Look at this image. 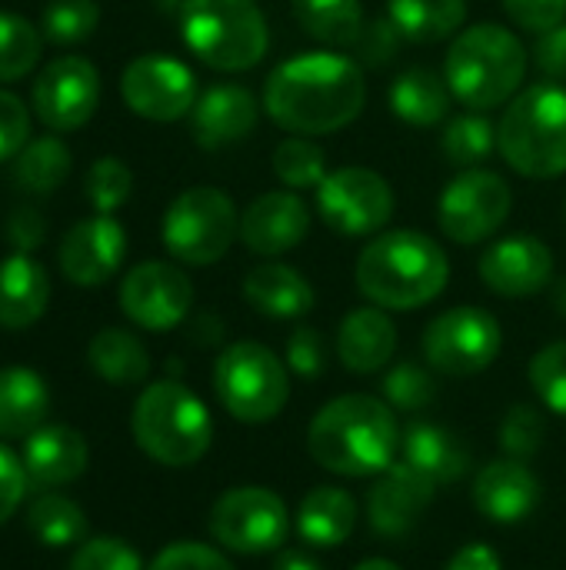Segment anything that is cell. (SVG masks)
<instances>
[{
	"label": "cell",
	"mask_w": 566,
	"mask_h": 570,
	"mask_svg": "<svg viewBox=\"0 0 566 570\" xmlns=\"http://www.w3.org/2000/svg\"><path fill=\"white\" fill-rule=\"evenodd\" d=\"M33 114L53 134L80 130L100 107V70L87 57H57L33 80Z\"/></svg>",
	"instance_id": "cell-16"
},
{
	"label": "cell",
	"mask_w": 566,
	"mask_h": 570,
	"mask_svg": "<svg viewBox=\"0 0 566 570\" xmlns=\"http://www.w3.org/2000/svg\"><path fill=\"white\" fill-rule=\"evenodd\" d=\"M67 570H143V561L120 538H90L77 544Z\"/></svg>",
	"instance_id": "cell-44"
},
{
	"label": "cell",
	"mask_w": 566,
	"mask_h": 570,
	"mask_svg": "<svg viewBox=\"0 0 566 570\" xmlns=\"http://www.w3.org/2000/svg\"><path fill=\"white\" fill-rule=\"evenodd\" d=\"M540 504V481L517 458L490 461L474 481V508L494 524H520Z\"/></svg>",
	"instance_id": "cell-22"
},
{
	"label": "cell",
	"mask_w": 566,
	"mask_h": 570,
	"mask_svg": "<svg viewBox=\"0 0 566 570\" xmlns=\"http://www.w3.org/2000/svg\"><path fill=\"white\" fill-rule=\"evenodd\" d=\"M447 570H504V564L490 544H467L450 558Z\"/></svg>",
	"instance_id": "cell-53"
},
{
	"label": "cell",
	"mask_w": 566,
	"mask_h": 570,
	"mask_svg": "<svg viewBox=\"0 0 566 570\" xmlns=\"http://www.w3.org/2000/svg\"><path fill=\"white\" fill-rule=\"evenodd\" d=\"M530 67V50L504 23H474L464 27L444 60V77L454 94L470 110H494L517 97Z\"/></svg>",
	"instance_id": "cell-4"
},
{
	"label": "cell",
	"mask_w": 566,
	"mask_h": 570,
	"mask_svg": "<svg viewBox=\"0 0 566 570\" xmlns=\"http://www.w3.org/2000/svg\"><path fill=\"white\" fill-rule=\"evenodd\" d=\"M260 110H264V104L240 83L207 87L190 110V127H193L197 147L224 150L230 144L247 140L260 124Z\"/></svg>",
	"instance_id": "cell-20"
},
{
	"label": "cell",
	"mask_w": 566,
	"mask_h": 570,
	"mask_svg": "<svg viewBox=\"0 0 566 570\" xmlns=\"http://www.w3.org/2000/svg\"><path fill=\"white\" fill-rule=\"evenodd\" d=\"M387 20L410 43H440L464 30L467 0H387Z\"/></svg>",
	"instance_id": "cell-32"
},
{
	"label": "cell",
	"mask_w": 566,
	"mask_h": 570,
	"mask_svg": "<svg viewBox=\"0 0 566 570\" xmlns=\"http://www.w3.org/2000/svg\"><path fill=\"white\" fill-rule=\"evenodd\" d=\"M357 291L384 311H417L450 281L447 250L420 230H380L357 257Z\"/></svg>",
	"instance_id": "cell-3"
},
{
	"label": "cell",
	"mask_w": 566,
	"mask_h": 570,
	"mask_svg": "<svg viewBox=\"0 0 566 570\" xmlns=\"http://www.w3.org/2000/svg\"><path fill=\"white\" fill-rule=\"evenodd\" d=\"M147 570H234V564L210 544L200 541H173L167 544Z\"/></svg>",
	"instance_id": "cell-46"
},
{
	"label": "cell",
	"mask_w": 566,
	"mask_h": 570,
	"mask_svg": "<svg viewBox=\"0 0 566 570\" xmlns=\"http://www.w3.org/2000/svg\"><path fill=\"white\" fill-rule=\"evenodd\" d=\"M130 431L137 448L163 468H190L214 444L207 404L180 381H153L140 391Z\"/></svg>",
	"instance_id": "cell-6"
},
{
	"label": "cell",
	"mask_w": 566,
	"mask_h": 570,
	"mask_svg": "<svg viewBox=\"0 0 566 570\" xmlns=\"http://www.w3.org/2000/svg\"><path fill=\"white\" fill-rule=\"evenodd\" d=\"M27 484L30 481H27L23 461L7 444H0V524H7L17 514V508L27 494Z\"/></svg>",
	"instance_id": "cell-49"
},
{
	"label": "cell",
	"mask_w": 566,
	"mask_h": 570,
	"mask_svg": "<svg viewBox=\"0 0 566 570\" xmlns=\"http://www.w3.org/2000/svg\"><path fill=\"white\" fill-rule=\"evenodd\" d=\"M274 174L287 190H317L324 184V177L330 174L327 167V150L314 140V137H284L274 147Z\"/></svg>",
	"instance_id": "cell-37"
},
{
	"label": "cell",
	"mask_w": 566,
	"mask_h": 570,
	"mask_svg": "<svg viewBox=\"0 0 566 570\" xmlns=\"http://www.w3.org/2000/svg\"><path fill=\"white\" fill-rule=\"evenodd\" d=\"M454 104V94L447 87V77L434 67H410L394 77L387 90V107L397 120L410 127H437L447 120Z\"/></svg>",
	"instance_id": "cell-29"
},
{
	"label": "cell",
	"mask_w": 566,
	"mask_h": 570,
	"mask_svg": "<svg viewBox=\"0 0 566 570\" xmlns=\"http://www.w3.org/2000/svg\"><path fill=\"white\" fill-rule=\"evenodd\" d=\"M420 351L437 374L474 377V374H484L500 357L504 331L490 311L464 304V307H450L437 314L427 324L420 337Z\"/></svg>",
	"instance_id": "cell-11"
},
{
	"label": "cell",
	"mask_w": 566,
	"mask_h": 570,
	"mask_svg": "<svg viewBox=\"0 0 566 570\" xmlns=\"http://www.w3.org/2000/svg\"><path fill=\"white\" fill-rule=\"evenodd\" d=\"M500 3L507 17L530 33H544L566 20V0H500Z\"/></svg>",
	"instance_id": "cell-48"
},
{
	"label": "cell",
	"mask_w": 566,
	"mask_h": 570,
	"mask_svg": "<svg viewBox=\"0 0 566 570\" xmlns=\"http://www.w3.org/2000/svg\"><path fill=\"white\" fill-rule=\"evenodd\" d=\"M83 194L97 214H113L120 210L130 194H133V170L120 157H97L87 167Z\"/></svg>",
	"instance_id": "cell-40"
},
{
	"label": "cell",
	"mask_w": 566,
	"mask_h": 570,
	"mask_svg": "<svg viewBox=\"0 0 566 570\" xmlns=\"http://www.w3.org/2000/svg\"><path fill=\"white\" fill-rule=\"evenodd\" d=\"M214 394L244 424L274 421L290 401V367L260 341H237L214 361Z\"/></svg>",
	"instance_id": "cell-8"
},
{
	"label": "cell",
	"mask_w": 566,
	"mask_h": 570,
	"mask_svg": "<svg viewBox=\"0 0 566 570\" xmlns=\"http://www.w3.org/2000/svg\"><path fill=\"white\" fill-rule=\"evenodd\" d=\"M73 167L70 147L57 137H37L27 140V147L13 157V184L27 194H53Z\"/></svg>",
	"instance_id": "cell-34"
},
{
	"label": "cell",
	"mask_w": 566,
	"mask_h": 570,
	"mask_svg": "<svg viewBox=\"0 0 566 570\" xmlns=\"http://www.w3.org/2000/svg\"><path fill=\"white\" fill-rule=\"evenodd\" d=\"M123 104L153 124L190 117L197 104V73L170 53H140L120 73Z\"/></svg>",
	"instance_id": "cell-14"
},
{
	"label": "cell",
	"mask_w": 566,
	"mask_h": 570,
	"mask_svg": "<svg viewBox=\"0 0 566 570\" xmlns=\"http://www.w3.org/2000/svg\"><path fill=\"white\" fill-rule=\"evenodd\" d=\"M97 23H100L97 0H50L40 10V33L60 47L87 40L97 30Z\"/></svg>",
	"instance_id": "cell-39"
},
{
	"label": "cell",
	"mask_w": 566,
	"mask_h": 570,
	"mask_svg": "<svg viewBox=\"0 0 566 570\" xmlns=\"http://www.w3.org/2000/svg\"><path fill=\"white\" fill-rule=\"evenodd\" d=\"M310 234V207L297 190H267L240 214V244L257 257H280Z\"/></svg>",
	"instance_id": "cell-19"
},
{
	"label": "cell",
	"mask_w": 566,
	"mask_h": 570,
	"mask_svg": "<svg viewBox=\"0 0 566 570\" xmlns=\"http://www.w3.org/2000/svg\"><path fill=\"white\" fill-rule=\"evenodd\" d=\"M210 534L234 554H274L290 538V511L270 488H230L210 508Z\"/></svg>",
	"instance_id": "cell-12"
},
{
	"label": "cell",
	"mask_w": 566,
	"mask_h": 570,
	"mask_svg": "<svg viewBox=\"0 0 566 570\" xmlns=\"http://www.w3.org/2000/svg\"><path fill=\"white\" fill-rule=\"evenodd\" d=\"M127 257V230L113 214H93L77 220L57 250L60 274L77 287L107 284Z\"/></svg>",
	"instance_id": "cell-18"
},
{
	"label": "cell",
	"mask_w": 566,
	"mask_h": 570,
	"mask_svg": "<svg viewBox=\"0 0 566 570\" xmlns=\"http://www.w3.org/2000/svg\"><path fill=\"white\" fill-rule=\"evenodd\" d=\"M400 461L407 468H414L420 478H427L434 488L464 478L470 468V454H467L464 441L457 434H450L447 428L427 424V421H417L404 431Z\"/></svg>",
	"instance_id": "cell-27"
},
{
	"label": "cell",
	"mask_w": 566,
	"mask_h": 570,
	"mask_svg": "<svg viewBox=\"0 0 566 570\" xmlns=\"http://www.w3.org/2000/svg\"><path fill=\"white\" fill-rule=\"evenodd\" d=\"M87 364L90 371L113 384V387H133L143 384L150 374V354L143 341L123 327H103L87 344Z\"/></svg>",
	"instance_id": "cell-31"
},
{
	"label": "cell",
	"mask_w": 566,
	"mask_h": 570,
	"mask_svg": "<svg viewBox=\"0 0 566 570\" xmlns=\"http://www.w3.org/2000/svg\"><path fill=\"white\" fill-rule=\"evenodd\" d=\"M300 30L327 47H350L364 33L360 0H290Z\"/></svg>",
	"instance_id": "cell-33"
},
{
	"label": "cell",
	"mask_w": 566,
	"mask_h": 570,
	"mask_svg": "<svg viewBox=\"0 0 566 570\" xmlns=\"http://www.w3.org/2000/svg\"><path fill=\"white\" fill-rule=\"evenodd\" d=\"M117 301L127 321L143 331L163 334L187 321L193 307V284L177 264L143 261L127 271Z\"/></svg>",
	"instance_id": "cell-15"
},
{
	"label": "cell",
	"mask_w": 566,
	"mask_h": 570,
	"mask_svg": "<svg viewBox=\"0 0 566 570\" xmlns=\"http://www.w3.org/2000/svg\"><path fill=\"white\" fill-rule=\"evenodd\" d=\"M50 304V277L30 254H7L0 261V327L23 331L43 317Z\"/></svg>",
	"instance_id": "cell-26"
},
{
	"label": "cell",
	"mask_w": 566,
	"mask_h": 570,
	"mask_svg": "<svg viewBox=\"0 0 566 570\" xmlns=\"http://www.w3.org/2000/svg\"><path fill=\"white\" fill-rule=\"evenodd\" d=\"M397 324L384 307H357L337 327V357L350 374H377L397 354Z\"/></svg>",
	"instance_id": "cell-24"
},
{
	"label": "cell",
	"mask_w": 566,
	"mask_h": 570,
	"mask_svg": "<svg viewBox=\"0 0 566 570\" xmlns=\"http://www.w3.org/2000/svg\"><path fill=\"white\" fill-rule=\"evenodd\" d=\"M527 377L544 407L566 417V341H554L544 351H537L530 357Z\"/></svg>",
	"instance_id": "cell-41"
},
{
	"label": "cell",
	"mask_w": 566,
	"mask_h": 570,
	"mask_svg": "<svg viewBox=\"0 0 566 570\" xmlns=\"http://www.w3.org/2000/svg\"><path fill=\"white\" fill-rule=\"evenodd\" d=\"M30 140V110L27 104L10 94L0 90V164L13 160Z\"/></svg>",
	"instance_id": "cell-47"
},
{
	"label": "cell",
	"mask_w": 566,
	"mask_h": 570,
	"mask_svg": "<svg viewBox=\"0 0 566 570\" xmlns=\"http://www.w3.org/2000/svg\"><path fill=\"white\" fill-rule=\"evenodd\" d=\"M564 217H566V204H564Z\"/></svg>",
	"instance_id": "cell-57"
},
{
	"label": "cell",
	"mask_w": 566,
	"mask_h": 570,
	"mask_svg": "<svg viewBox=\"0 0 566 570\" xmlns=\"http://www.w3.org/2000/svg\"><path fill=\"white\" fill-rule=\"evenodd\" d=\"M167 254L187 267H210L240 240V210L220 187L200 184L177 194L160 220Z\"/></svg>",
	"instance_id": "cell-9"
},
{
	"label": "cell",
	"mask_w": 566,
	"mask_h": 570,
	"mask_svg": "<svg viewBox=\"0 0 566 570\" xmlns=\"http://www.w3.org/2000/svg\"><path fill=\"white\" fill-rule=\"evenodd\" d=\"M20 461H23L30 488L53 491V488H63V484L77 481L87 471L90 448H87V438L77 428L43 424L30 438H23Z\"/></svg>",
	"instance_id": "cell-23"
},
{
	"label": "cell",
	"mask_w": 566,
	"mask_h": 570,
	"mask_svg": "<svg viewBox=\"0 0 566 570\" xmlns=\"http://www.w3.org/2000/svg\"><path fill=\"white\" fill-rule=\"evenodd\" d=\"M530 57L537 63V70L547 77V80H564L566 77V20L537 33L534 47H530Z\"/></svg>",
	"instance_id": "cell-50"
},
{
	"label": "cell",
	"mask_w": 566,
	"mask_h": 570,
	"mask_svg": "<svg viewBox=\"0 0 566 570\" xmlns=\"http://www.w3.org/2000/svg\"><path fill=\"white\" fill-rule=\"evenodd\" d=\"M384 397L394 411H407V414H420L434 404L437 397V384L430 377V371H424L420 364H397L390 367V374L384 377Z\"/></svg>",
	"instance_id": "cell-42"
},
{
	"label": "cell",
	"mask_w": 566,
	"mask_h": 570,
	"mask_svg": "<svg viewBox=\"0 0 566 570\" xmlns=\"http://www.w3.org/2000/svg\"><path fill=\"white\" fill-rule=\"evenodd\" d=\"M50 411V391L47 381L33 367H0V438L3 441H23L37 428H43V417Z\"/></svg>",
	"instance_id": "cell-28"
},
{
	"label": "cell",
	"mask_w": 566,
	"mask_h": 570,
	"mask_svg": "<svg viewBox=\"0 0 566 570\" xmlns=\"http://www.w3.org/2000/svg\"><path fill=\"white\" fill-rule=\"evenodd\" d=\"M310 458L337 478L384 474L400 454V424L387 401L344 394L317 411L307 431Z\"/></svg>",
	"instance_id": "cell-2"
},
{
	"label": "cell",
	"mask_w": 566,
	"mask_h": 570,
	"mask_svg": "<svg viewBox=\"0 0 566 570\" xmlns=\"http://www.w3.org/2000/svg\"><path fill=\"white\" fill-rule=\"evenodd\" d=\"M514 210V190L507 177L487 167L460 170L437 197V224L447 240L474 247L490 240Z\"/></svg>",
	"instance_id": "cell-10"
},
{
	"label": "cell",
	"mask_w": 566,
	"mask_h": 570,
	"mask_svg": "<svg viewBox=\"0 0 566 570\" xmlns=\"http://www.w3.org/2000/svg\"><path fill=\"white\" fill-rule=\"evenodd\" d=\"M477 274L497 297L527 301L554 284V250L534 234H507L484 247Z\"/></svg>",
	"instance_id": "cell-17"
},
{
	"label": "cell",
	"mask_w": 566,
	"mask_h": 570,
	"mask_svg": "<svg viewBox=\"0 0 566 570\" xmlns=\"http://www.w3.org/2000/svg\"><path fill=\"white\" fill-rule=\"evenodd\" d=\"M440 150L460 170L484 167V160L497 150V124L484 110H467L447 120L440 134Z\"/></svg>",
	"instance_id": "cell-36"
},
{
	"label": "cell",
	"mask_w": 566,
	"mask_h": 570,
	"mask_svg": "<svg viewBox=\"0 0 566 570\" xmlns=\"http://www.w3.org/2000/svg\"><path fill=\"white\" fill-rule=\"evenodd\" d=\"M354 570H404L400 564L387 561V558H370V561H360Z\"/></svg>",
	"instance_id": "cell-56"
},
{
	"label": "cell",
	"mask_w": 566,
	"mask_h": 570,
	"mask_svg": "<svg viewBox=\"0 0 566 570\" xmlns=\"http://www.w3.org/2000/svg\"><path fill=\"white\" fill-rule=\"evenodd\" d=\"M544 434H547V421L534 404H517L500 421V448L507 458L517 461H530L544 448Z\"/></svg>",
	"instance_id": "cell-43"
},
{
	"label": "cell",
	"mask_w": 566,
	"mask_h": 570,
	"mask_svg": "<svg viewBox=\"0 0 566 570\" xmlns=\"http://www.w3.org/2000/svg\"><path fill=\"white\" fill-rule=\"evenodd\" d=\"M43 33L27 17L0 10V83L27 77L40 60Z\"/></svg>",
	"instance_id": "cell-38"
},
{
	"label": "cell",
	"mask_w": 566,
	"mask_h": 570,
	"mask_svg": "<svg viewBox=\"0 0 566 570\" xmlns=\"http://www.w3.org/2000/svg\"><path fill=\"white\" fill-rule=\"evenodd\" d=\"M187 50L220 73L257 67L270 47V27L254 0H180Z\"/></svg>",
	"instance_id": "cell-7"
},
{
	"label": "cell",
	"mask_w": 566,
	"mask_h": 570,
	"mask_svg": "<svg viewBox=\"0 0 566 570\" xmlns=\"http://www.w3.org/2000/svg\"><path fill=\"white\" fill-rule=\"evenodd\" d=\"M400 43H404V37L397 33V27L387 17H380V20H374V23L364 27L360 40H357V50H360V57L367 63L380 67V63L394 60V53H397Z\"/></svg>",
	"instance_id": "cell-52"
},
{
	"label": "cell",
	"mask_w": 566,
	"mask_h": 570,
	"mask_svg": "<svg viewBox=\"0 0 566 570\" xmlns=\"http://www.w3.org/2000/svg\"><path fill=\"white\" fill-rule=\"evenodd\" d=\"M27 528L30 534L47 548H73L87 541V514L77 501L40 491L27 508Z\"/></svg>",
	"instance_id": "cell-35"
},
{
	"label": "cell",
	"mask_w": 566,
	"mask_h": 570,
	"mask_svg": "<svg viewBox=\"0 0 566 570\" xmlns=\"http://www.w3.org/2000/svg\"><path fill=\"white\" fill-rule=\"evenodd\" d=\"M320 220L340 237H377L397 207L394 187L370 167H337L314 190Z\"/></svg>",
	"instance_id": "cell-13"
},
{
	"label": "cell",
	"mask_w": 566,
	"mask_h": 570,
	"mask_svg": "<svg viewBox=\"0 0 566 570\" xmlns=\"http://www.w3.org/2000/svg\"><path fill=\"white\" fill-rule=\"evenodd\" d=\"M434 501V484L420 478L404 461H394L384 474H377V484L367 494V521L370 531L380 538H404L410 534L424 511Z\"/></svg>",
	"instance_id": "cell-21"
},
{
	"label": "cell",
	"mask_w": 566,
	"mask_h": 570,
	"mask_svg": "<svg viewBox=\"0 0 566 570\" xmlns=\"http://www.w3.org/2000/svg\"><path fill=\"white\" fill-rule=\"evenodd\" d=\"M497 150L510 170L530 180L566 174V87L540 80L520 90L497 124Z\"/></svg>",
	"instance_id": "cell-5"
},
{
	"label": "cell",
	"mask_w": 566,
	"mask_h": 570,
	"mask_svg": "<svg viewBox=\"0 0 566 570\" xmlns=\"http://www.w3.org/2000/svg\"><path fill=\"white\" fill-rule=\"evenodd\" d=\"M287 367L290 374L304 377V381H317L327 374V341L320 331L314 327H297L287 337Z\"/></svg>",
	"instance_id": "cell-45"
},
{
	"label": "cell",
	"mask_w": 566,
	"mask_h": 570,
	"mask_svg": "<svg viewBox=\"0 0 566 570\" xmlns=\"http://www.w3.org/2000/svg\"><path fill=\"white\" fill-rule=\"evenodd\" d=\"M550 301H554V311H557V314H564V317H566V277H564V281H557V284H554V294H550Z\"/></svg>",
	"instance_id": "cell-55"
},
{
	"label": "cell",
	"mask_w": 566,
	"mask_h": 570,
	"mask_svg": "<svg viewBox=\"0 0 566 570\" xmlns=\"http://www.w3.org/2000/svg\"><path fill=\"white\" fill-rule=\"evenodd\" d=\"M240 294L257 314H264L270 321L307 317L317 304L314 284L297 267L280 264V261H267V264L250 267L244 284H240Z\"/></svg>",
	"instance_id": "cell-25"
},
{
	"label": "cell",
	"mask_w": 566,
	"mask_h": 570,
	"mask_svg": "<svg viewBox=\"0 0 566 570\" xmlns=\"http://www.w3.org/2000/svg\"><path fill=\"white\" fill-rule=\"evenodd\" d=\"M357 524V504L344 488H314L297 508V534L307 548H340Z\"/></svg>",
	"instance_id": "cell-30"
},
{
	"label": "cell",
	"mask_w": 566,
	"mask_h": 570,
	"mask_svg": "<svg viewBox=\"0 0 566 570\" xmlns=\"http://www.w3.org/2000/svg\"><path fill=\"white\" fill-rule=\"evenodd\" d=\"M7 240L13 250L30 254L47 240V220L37 207H13L7 217Z\"/></svg>",
	"instance_id": "cell-51"
},
{
	"label": "cell",
	"mask_w": 566,
	"mask_h": 570,
	"mask_svg": "<svg viewBox=\"0 0 566 570\" xmlns=\"http://www.w3.org/2000/svg\"><path fill=\"white\" fill-rule=\"evenodd\" d=\"M264 114L287 134H337L364 114V67L337 50H304L264 80Z\"/></svg>",
	"instance_id": "cell-1"
},
{
	"label": "cell",
	"mask_w": 566,
	"mask_h": 570,
	"mask_svg": "<svg viewBox=\"0 0 566 570\" xmlns=\"http://www.w3.org/2000/svg\"><path fill=\"white\" fill-rule=\"evenodd\" d=\"M274 570H324V564L300 548H284V551H277Z\"/></svg>",
	"instance_id": "cell-54"
}]
</instances>
